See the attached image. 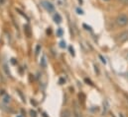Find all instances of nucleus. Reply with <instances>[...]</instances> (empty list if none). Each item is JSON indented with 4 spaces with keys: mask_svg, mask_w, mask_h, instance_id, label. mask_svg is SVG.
<instances>
[{
    "mask_svg": "<svg viewBox=\"0 0 128 117\" xmlns=\"http://www.w3.org/2000/svg\"><path fill=\"white\" fill-rule=\"evenodd\" d=\"M115 23L118 27H125L128 25V16L125 14H121L119 16H117Z\"/></svg>",
    "mask_w": 128,
    "mask_h": 117,
    "instance_id": "obj_1",
    "label": "nucleus"
},
{
    "mask_svg": "<svg viewBox=\"0 0 128 117\" xmlns=\"http://www.w3.org/2000/svg\"><path fill=\"white\" fill-rule=\"evenodd\" d=\"M128 41V32L125 31V32H122L121 33H119L117 35V42L119 43H124Z\"/></svg>",
    "mask_w": 128,
    "mask_h": 117,
    "instance_id": "obj_2",
    "label": "nucleus"
},
{
    "mask_svg": "<svg viewBox=\"0 0 128 117\" xmlns=\"http://www.w3.org/2000/svg\"><path fill=\"white\" fill-rule=\"evenodd\" d=\"M42 6H43L49 13H53V12L55 11V6H54L51 2L47 1V0H44V1H42Z\"/></svg>",
    "mask_w": 128,
    "mask_h": 117,
    "instance_id": "obj_3",
    "label": "nucleus"
},
{
    "mask_svg": "<svg viewBox=\"0 0 128 117\" xmlns=\"http://www.w3.org/2000/svg\"><path fill=\"white\" fill-rule=\"evenodd\" d=\"M74 116L75 117H81V107L77 101L74 102Z\"/></svg>",
    "mask_w": 128,
    "mask_h": 117,
    "instance_id": "obj_4",
    "label": "nucleus"
},
{
    "mask_svg": "<svg viewBox=\"0 0 128 117\" xmlns=\"http://www.w3.org/2000/svg\"><path fill=\"white\" fill-rule=\"evenodd\" d=\"M54 21L56 22L57 24H60L62 22V17H61V15L59 13H56L54 15Z\"/></svg>",
    "mask_w": 128,
    "mask_h": 117,
    "instance_id": "obj_5",
    "label": "nucleus"
},
{
    "mask_svg": "<svg viewBox=\"0 0 128 117\" xmlns=\"http://www.w3.org/2000/svg\"><path fill=\"white\" fill-rule=\"evenodd\" d=\"M61 117H71V113L69 109H65L63 112H62V116Z\"/></svg>",
    "mask_w": 128,
    "mask_h": 117,
    "instance_id": "obj_6",
    "label": "nucleus"
},
{
    "mask_svg": "<svg viewBox=\"0 0 128 117\" xmlns=\"http://www.w3.org/2000/svg\"><path fill=\"white\" fill-rule=\"evenodd\" d=\"M41 66H42L43 68H46V67H47V60H46V56H45V55H43V57H42Z\"/></svg>",
    "mask_w": 128,
    "mask_h": 117,
    "instance_id": "obj_7",
    "label": "nucleus"
},
{
    "mask_svg": "<svg viewBox=\"0 0 128 117\" xmlns=\"http://www.w3.org/2000/svg\"><path fill=\"white\" fill-rule=\"evenodd\" d=\"M3 102H5V103H9L10 102V97L8 95H5L3 97Z\"/></svg>",
    "mask_w": 128,
    "mask_h": 117,
    "instance_id": "obj_8",
    "label": "nucleus"
},
{
    "mask_svg": "<svg viewBox=\"0 0 128 117\" xmlns=\"http://www.w3.org/2000/svg\"><path fill=\"white\" fill-rule=\"evenodd\" d=\"M118 1H119L122 5H124V6H128V0H118Z\"/></svg>",
    "mask_w": 128,
    "mask_h": 117,
    "instance_id": "obj_9",
    "label": "nucleus"
},
{
    "mask_svg": "<svg viewBox=\"0 0 128 117\" xmlns=\"http://www.w3.org/2000/svg\"><path fill=\"white\" fill-rule=\"evenodd\" d=\"M24 28H25V30L27 31V34H28V36H30L31 33H30V28H29V26H25Z\"/></svg>",
    "mask_w": 128,
    "mask_h": 117,
    "instance_id": "obj_10",
    "label": "nucleus"
},
{
    "mask_svg": "<svg viewBox=\"0 0 128 117\" xmlns=\"http://www.w3.org/2000/svg\"><path fill=\"white\" fill-rule=\"evenodd\" d=\"M30 114H31V117H37V113H36V111L31 110V111H30Z\"/></svg>",
    "mask_w": 128,
    "mask_h": 117,
    "instance_id": "obj_11",
    "label": "nucleus"
},
{
    "mask_svg": "<svg viewBox=\"0 0 128 117\" xmlns=\"http://www.w3.org/2000/svg\"><path fill=\"white\" fill-rule=\"evenodd\" d=\"M57 33H58L59 36H62V35H63V30H62V29H59L58 32H57Z\"/></svg>",
    "mask_w": 128,
    "mask_h": 117,
    "instance_id": "obj_12",
    "label": "nucleus"
},
{
    "mask_svg": "<svg viewBox=\"0 0 128 117\" xmlns=\"http://www.w3.org/2000/svg\"><path fill=\"white\" fill-rule=\"evenodd\" d=\"M40 49H41V46H40V45H37V46H36V54H38V53H39Z\"/></svg>",
    "mask_w": 128,
    "mask_h": 117,
    "instance_id": "obj_13",
    "label": "nucleus"
},
{
    "mask_svg": "<svg viewBox=\"0 0 128 117\" xmlns=\"http://www.w3.org/2000/svg\"><path fill=\"white\" fill-rule=\"evenodd\" d=\"M60 46H61L62 48L66 47V42H60Z\"/></svg>",
    "mask_w": 128,
    "mask_h": 117,
    "instance_id": "obj_14",
    "label": "nucleus"
},
{
    "mask_svg": "<svg viewBox=\"0 0 128 117\" xmlns=\"http://www.w3.org/2000/svg\"><path fill=\"white\" fill-rule=\"evenodd\" d=\"M99 58H100V59H101V61H102V63H104V64L106 63V61H105V59H104V58H103V57H102L101 55H99Z\"/></svg>",
    "mask_w": 128,
    "mask_h": 117,
    "instance_id": "obj_15",
    "label": "nucleus"
},
{
    "mask_svg": "<svg viewBox=\"0 0 128 117\" xmlns=\"http://www.w3.org/2000/svg\"><path fill=\"white\" fill-rule=\"evenodd\" d=\"M77 12H78L79 14H83V12H82V10H81L80 8H78V9H77Z\"/></svg>",
    "mask_w": 128,
    "mask_h": 117,
    "instance_id": "obj_16",
    "label": "nucleus"
},
{
    "mask_svg": "<svg viewBox=\"0 0 128 117\" xmlns=\"http://www.w3.org/2000/svg\"><path fill=\"white\" fill-rule=\"evenodd\" d=\"M70 53H71V55H75V53H74V49H72L71 47H70Z\"/></svg>",
    "mask_w": 128,
    "mask_h": 117,
    "instance_id": "obj_17",
    "label": "nucleus"
},
{
    "mask_svg": "<svg viewBox=\"0 0 128 117\" xmlns=\"http://www.w3.org/2000/svg\"><path fill=\"white\" fill-rule=\"evenodd\" d=\"M120 115V117H123V114H119Z\"/></svg>",
    "mask_w": 128,
    "mask_h": 117,
    "instance_id": "obj_18",
    "label": "nucleus"
},
{
    "mask_svg": "<svg viewBox=\"0 0 128 117\" xmlns=\"http://www.w3.org/2000/svg\"><path fill=\"white\" fill-rule=\"evenodd\" d=\"M104 1H109V0H104Z\"/></svg>",
    "mask_w": 128,
    "mask_h": 117,
    "instance_id": "obj_19",
    "label": "nucleus"
}]
</instances>
